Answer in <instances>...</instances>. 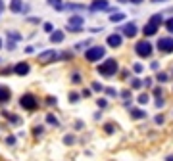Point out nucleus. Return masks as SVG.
<instances>
[{"label":"nucleus","mask_w":173,"mask_h":161,"mask_svg":"<svg viewBox=\"0 0 173 161\" xmlns=\"http://www.w3.org/2000/svg\"><path fill=\"white\" fill-rule=\"evenodd\" d=\"M98 73H100V75H104V77H112V75H115V73H117V62H115L113 58L106 60L104 63L98 65Z\"/></svg>","instance_id":"obj_1"},{"label":"nucleus","mask_w":173,"mask_h":161,"mask_svg":"<svg viewBox=\"0 0 173 161\" xmlns=\"http://www.w3.org/2000/svg\"><path fill=\"white\" fill-rule=\"evenodd\" d=\"M106 56V50L102 46H90L89 50H85V60L87 62H98Z\"/></svg>","instance_id":"obj_2"},{"label":"nucleus","mask_w":173,"mask_h":161,"mask_svg":"<svg viewBox=\"0 0 173 161\" xmlns=\"http://www.w3.org/2000/svg\"><path fill=\"white\" fill-rule=\"evenodd\" d=\"M135 52L139 58H150L152 56V44L148 40H139L135 44Z\"/></svg>","instance_id":"obj_3"},{"label":"nucleus","mask_w":173,"mask_h":161,"mask_svg":"<svg viewBox=\"0 0 173 161\" xmlns=\"http://www.w3.org/2000/svg\"><path fill=\"white\" fill-rule=\"evenodd\" d=\"M19 104H21V107H25L27 111H33V109L37 107V98H35L33 94H23L21 100H19Z\"/></svg>","instance_id":"obj_4"},{"label":"nucleus","mask_w":173,"mask_h":161,"mask_svg":"<svg viewBox=\"0 0 173 161\" xmlns=\"http://www.w3.org/2000/svg\"><path fill=\"white\" fill-rule=\"evenodd\" d=\"M158 48H160V52H163V54L173 52V39H171V36H163V39H160V40H158Z\"/></svg>","instance_id":"obj_5"},{"label":"nucleus","mask_w":173,"mask_h":161,"mask_svg":"<svg viewBox=\"0 0 173 161\" xmlns=\"http://www.w3.org/2000/svg\"><path fill=\"white\" fill-rule=\"evenodd\" d=\"M85 25V19L81 16H71L67 21V29L69 31H81V27Z\"/></svg>","instance_id":"obj_6"},{"label":"nucleus","mask_w":173,"mask_h":161,"mask_svg":"<svg viewBox=\"0 0 173 161\" xmlns=\"http://www.w3.org/2000/svg\"><path fill=\"white\" fill-rule=\"evenodd\" d=\"M110 6H108V0H94V2L90 4V10L92 12H102V10H108Z\"/></svg>","instance_id":"obj_7"},{"label":"nucleus","mask_w":173,"mask_h":161,"mask_svg":"<svg viewBox=\"0 0 173 161\" xmlns=\"http://www.w3.org/2000/svg\"><path fill=\"white\" fill-rule=\"evenodd\" d=\"M56 58H58L56 50H46V52L39 54V62H50V60H56Z\"/></svg>","instance_id":"obj_8"},{"label":"nucleus","mask_w":173,"mask_h":161,"mask_svg":"<svg viewBox=\"0 0 173 161\" xmlns=\"http://www.w3.org/2000/svg\"><path fill=\"white\" fill-rule=\"evenodd\" d=\"M121 35H117V33H113V35H110L108 36V46H112V48H117V46H121Z\"/></svg>","instance_id":"obj_9"},{"label":"nucleus","mask_w":173,"mask_h":161,"mask_svg":"<svg viewBox=\"0 0 173 161\" xmlns=\"http://www.w3.org/2000/svg\"><path fill=\"white\" fill-rule=\"evenodd\" d=\"M158 27H160V25H156V23H152V21H148V23L144 25L142 33L146 35V36H152V35H156V33H158Z\"/></svg>","instance_id":"obj_10"},{"label":"nucleus","mask_w":173,"mask_h":161,"mask_svg":"<svg viewBox=\"0 0 173 161\" xmlns=\"http://www.w3.org/2000/svg\"><path fill=\"white\" fill-rule=\"evenodd\" d=\"M136 31H139V29H136V25H135V23H127V25H123V35H125V36H129V39H131V36H135V35H136Z\"/></svg>","instance_id":"obj_11"},{"label":"nucleus","mask_w":173,"mask_h":161,"mask_svg":"<svg viewBox=\"0 0 173 161\" xmlns=\"http://www.w3.org/2000/svg\"><path fill=\"white\" fill-rule=\"evenodd\" d=\"M13 73H17V75H27L29 73V63H25V62L17 63L16 67H13Z\"/></svg>","instance_id":"obj_12"},{"label":"nucleus","mask_w":173,"mask_h":161,"mask_svg":"<svg viewBox=\"0 0 173 161\" xmlns=\"http://www.w3.org/2000/svg\"><path fill=\"white\" fill-rule=\"evenodd\" d=\"M10 10L16 12V13H19V12H25V6H23V2H21V0H12Z\"/></svg>","instance_id":"obj_13"},{"label":"nucleus","mask_w":173,"mask_h":161,"mask_svg":"<svg viewBox=\"0 0 173 161\" xmlns=\"http://www.w3.org/2000/svg\"><path fill=\"white\" fill-rule=\"evenodd\" d=\"M129 115H131V119H144V117H146V111H142L140 107H135V109L129 111Z\"/></svg>","instance_id":"obj_14"},{"label":"nucleus","mask_w":173,"mask_h":161,"mask_svg":"<svg viewBox=\"0 0 173 161\" xmlns=\"http://www.w3.org/2000/svg\"><path fill=\"white\" fill-rule=\"evenodd\" d=\"M10 88H8V86H2V84H0V102H8L10 100Z\"/></svg>","instance_id":"obj_15"},{"label":"nucleus","mask_w":173,"mask_h":161,"mask_svg":"<svg viewBox=\"0 0 173 161\" xmlns=\"http://www.w3.org/2000/svg\"><path fill=\"white\" fill-rule=\"evenodd\" d=\"M50 40H52V42H62V40H63V33H62V31H52V35H50Z\"/></svg>","instance_id":"obj_16"},{"label":"nucleus","mask_w":173,"mask_h":161,"mask_svg":"<svg viewBox=\"0 0 173 161\" xmlns=\"http://www.w3.org/2000/svg\"><path fill=\"white\" fill-rule=\"evenodd\" d=\"M48 4H50V6H54L56 10H63V6H62V0H48Z\"/></svg>","instance_id":"obj_17"},{"label":"nucleus","mask_w":173,"mask_h":161,"mask_svg":"<svg viewBox=\"0 0 173 161\" xmlns=\"http://www.w3.org/2000/svg\"><path fill=\"white\" fill-rule=\"evenodd\" d=\"M110 19L113 21V23H119V21H123V19H125V16H123V13H113Z\"/></svg>","instance_id":"obj_18"},{"label":"nucleus","mask_w":173,"mask_h":161,"mask_svg":"<svg viewBox=\"0 0 173 161\" xmlns=\"http://www.w3.org/2000/svg\"><path fill=\"white\" fill-rule=\"evenodd\" d=\"M165 29H167L169 33H173V17H169L167 21H165Z\"/></svg>","instance_id":"obj_19"},{"label":"nucleus","mask_w":173,"mask_h":161,"mask_svg":"<svg viewBox=\"0 0 173 161\" xmlns=\"http://www.w3.org/2000/svg\"><path fill=\"white\" fill-rule=\"evenodd\" d=\"M66 8H69V10H85V6H81V4H67Z\"/></svg>","instance_id":"obj_20"},{"label":"nucleus","mask_w":173,"mask_h":161,"mask_svg":"<svg viewBox=\"0 0 173 161\" xmlns=\"http://www.w3.org/2000/svg\"><path fill=\"white\" fill-rule=\"evenodd\" d=\"M69 102H71V104H77V102H79V94L71 92V94H69Z\"/></svg>","instance_id":"obj_21"},{"label":"nucleus","mask_w":173,"mask_h":161,"mask_svg":"<svg viewBox=\"0 0 173 161\" xmlns=\"http://www.w3.org/2000/svg\"><path fill=\"white\" fill-rule=\"evenodd\" d=\"M46 121L50 123V125H58V119H56L54 115H46Z\"/></svg>","instance_id":"obj_22"},{"label":"nucleus","mask_w":173,"mask_h":161,"mask_svg":"<svg viewBox=\"0 0 173 161\" xmlns=\"http://www.w3.org/2000/svg\"><path fill=\"white\" fill-rule=\"evenodd\" d=\"M131 86H133V88H140V86H142V83H140V79H133V83H131Z\"/></svg>","instance_id":"obj_23"},{"label":"nucleus","mask_w":173,"mask_h":161,"mask_svg":"<svg viewBox=\"0 0 173 161\" xmlns=\"http://www.w3.org/2000/svg\"><path fill=\"white\" fill-rule=\"evenodd\" d=\"M167 80V75L165 73H158V83H165Z\"/></svg>","instance_id":"obj_24"},{"label":"nucleus","mask_w":173,"mask_h":161,"mask_svg":"<svg viewBox=\"0 0 173 161\" xmlns=\"http://www.w3.org/2000/svg\"><path fill=\"white\" fill-rule=\"evenodd\" d=\"M139 104H148V96H146V94L139 96Z\"/></svg>","instance_id":"obj_25"},{"label":"nucleus","mask_w":173,"mask_h":161,"mask_svg":"<svg viewBox=\"0 0 173 161\" xmlns=\"http://www.w3.org/2000/svg\"><path fill=\"white\" fill-rule=\"evenodd\" d=\"M133 69H135V73H142V69H144V67H142L140 63H135V65H133Z\"/></svg>","instance_id":"obj_26"},{"label":"nucleus","mask_w":173,"mask_h":161,"mask_svg":"<svg viewBox=\"0 0 173 161\" xmlns=\"http://www.w3.org/2000/svg\"><path fill=\"white\" fill-rule=\"evenodd\" d=\"M44 31H46V33H52V31H54L52 23H44Z\"/></svg>","instance_id":"obj_27"},{"label":"nucleus","mask_w":173,"mask_h":161,"mask_svg":"<svg viewBox=\"0 0 173 161\" xmlns=\"http://www.w3.org/2000/svg\"><path fill=\"white\" fill-rule=\"evenodd\" d=\"M8 36H10L12 40H19V39H21V36H19L17 33H8Z\"/></svg>","instance_id":"obj_28"},{"label":"nucleus","mask_w":173,"mask_h":161,"mask_svg":"<svg viewBox=\"0 0 173 161\" xmlns=\"http://www.w3.org/2000/svg\"><path fill=\"white\" fill-rule=\"evenodd\" d=\"M106 133H108V134L113 133V125H112V123H108V125H106Z\"/></svg>","instance_id":"obj_29"},{"label":"nucleus","mask_w":173,"mask_h":161,"mask_svg":"<svg viewBox=\"0 0 173 161\" xmlns=\"http://www.w3.org/2000/svg\"><path fill=\"white\" fill-rule=\"evenodd\" d=\"M6 144L13 146V144H16V138H13V136H8V138H6Z\"/></svg>","instance_id":"obj_30"},{"label":"nucleus","mask_w":173,"mask_h":161,"mask_svg":"<svg viewBox=\"0 0 173 161\" xmlns=\"http://www.w3.org/2000/svg\"><path fill=\"white\" fill-rule=\"evenodd\" d=\"M63 142H66V144H73V136H71V134H67L66 138H63Z\"/></svg>","instance_id":"obj_31"},{"label":"nucleus","mask_w":173,"mask_h":161,"mask_svg":"<svg viewBox=\"0 0 173 161\" xmlns=\"http://www.w3.org/2000/svg\"><path fill=\"white\" fill-rule=\"evenodd\" d=\"M71 79H73V83H81V77H79V73H73V77H71Z\"/></svg>","instance_id":"obj_32"},{"label":"nucleus","mask_w":173,"mask_h":161,"mask_svg":"<svg viewBox=\"0 0 173 161\" xmlns=\"http://www.w3.org/2000/svg\"><path fill=\"white\" fill-rule=\"evenodd\" d=\"M92 88H94V90H102V84H100V83H92Z\"/></svg>","instance_id":"obj_33"},{"label":"nucleus","mask_w":173,"mask_h":161,"mask_svg":"<svg viewBox=\"0 0 173 161\" xmlns=\"http://www.w3.org/2000/svg\"><path fill=\"white\" fill-rule=\"evenodd\" d=\"M106 94L108 96H115V90L113 88H106Z\"/></svg>","instance_id":"obj_34"},{"label":"nucleus","mask_w":173,"mask_h":161,"mask_svg":"<svg viewBox=\"0 0 173 161\" xmlns=\"http://www.w3.org/2000/svg\"><path fill=\"white\" fill-rule=\"evenodd\" d=\"M142 84H144V86H152V79H146V80H144Z\"/></svg>","instance_id":"obj_35"},{"label":"nucleus","mask_w":173,"mask_h":161,"mask_svg":"<svg viewBox=\"0 0 173 161\" xmlns=\"http://www.w3.org/2000/svg\"><path fill=\"white\" fill-rule=\"evenodd\" d=\"M156 123H158V125H160V123H163V117H162V115H158V117H156Z\"/></svg>","instance_id":"obj_36"},{"label":"nucleus","mask_w":173,"mask_h":161,"mask_svg":"<svg viewBox=\"0 0 173 161\" xmlns=\"http://www.w3.org/2000/svg\"><path fill=\"white\" fill-rule=\"evenodd\" d=\"M98 106L100 107H106V100H98Z\"/></svg>","instance_id":"obj_37"},{"label":"nucleus","mask_w":173,"mask_h":161,"mask_svg":"<svg viewBox=\"0 0 173 161\" xmlns=\"http://www.w3.org/2000/svg\"><path fill=\"white\" fill-rule=\"evenodd\" d=\"M156 106H158V107H162V106H163V100H162V98H160V100H156Z\"/></svg>","instance_id":"obj_38"},{"label":"nucleus","mask_w":173,"mask_h":161,"mask_svg":"<svg viewBox=\"0 0 173 161\" xmlns=\"http://www.w3.org/2000/svg\"><path fill=\"white\" fill-rule=\"evenodd\" d=\"M129 94H131L129 90H123V92H121V96H123V98H129Z\"/></svg>","instance_id":"obj_39"},{"label":"nucleus","mask_w":173,"mask_h":161,"mask_svg":"<svg viewBox=\"0 0 173 161\" xmlns=\"http://www.w3.org/2000/svg\"><path fill=\"white\" fill-rule=\"evenodd\" d=\"M129 2H131V4H140L142 0H129Z\"/></svg>","instance_id":"obj_40"},{"label":"nucleus","mask_w":173,"mask_h":161,"mask_svg":"<svg viewBox=\"0 0 173 161\" xmlns=\"http://www.w3.org/2000/svg\"><path fill=\"white\" fill-rule=\"evenodd\" d=\"M167 161H173V155H169V157H167Z\"/></svg>","instance_id":"obj_41"},{"label":"nucleus","mask_w":173,"mask_h":161,"mask_svg":"<svg viewBox=\"0 0 173 161\" xmlns=\"http://www.w3.org/2000/svg\"><path fill=\"white\" fill-rule=\"evenodd\" d=\"M0 48H2V39H0Z\"/></svg>","instance_id":"obj_42"},{"label":"nucleus","mask_w":173,"mask_h":161,"mask_svg":"<svg viewBox=\"0 0 173 161\" xmlns=\"http://www.w3.org/2000/svg\"><path fill=\"white\" fill-rule=\"evenodd\" d=\"M0 8H2V2H0Z\"/></svg>","instance_id":"obj_43"}]
</instances>
